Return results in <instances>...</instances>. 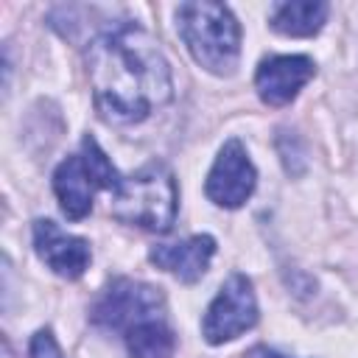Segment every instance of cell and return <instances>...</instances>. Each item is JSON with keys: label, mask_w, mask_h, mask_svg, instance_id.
<instances>
[{"label": "cell", "mask_w": 358, "mask_h": 358, "mask_svg": "<svg viewBox=\"0 0 358 358\" xmlns=\"http://www.w3.org/2000/svg\"><path fill=\"white\" fill-rule=\"evenodd\" d=\"M87 76L103 120L131 126L173 98V76L157 39L134 25H115L87 48Z\"/></svg>", "instance_id": "6da1fadb"}, {"label": "cell", "mask_w": 358, "mask_h": 358, "mask_svg": "<svg viewBox=\"0 0 358 358\" xmlns=\"http://www.w3.org/2000/svg\"><path fill=\"white\" fill-rule=\"evenodd\" d=\"M176 28L190 56L210 73L227 76L241 56V25L224 3L190 0L176 6Z\"/></svg>", "instance_id": "7a4b0ae2"}, {"label": "cell", "mask_w": 358, "mask_h": 358, "mask_svg": "<svg viewBox=\"0 0 358 358\" xmlns=\"http://www.w3.org/2000/svg\"><path fill=\"white\" fill-rule=\"evenodd\" d=\"M112 215L123 224L168 232L176 218V179L159 159L145 162L112 190Z\"/></svg>", "instance_id": "3957f363"}, {"label": "cell", "mask_w": 358, "mask_h": 358, "mask_svg": "<svg viewBox=\"0 0 358 358\" xmlns=\"http://www.w3.org/2000/svg\"><path fill=\"white\" fill-rule=\"evenodd\" d=\"M162 308H165V296L159 288L120 277L95 299L90 319L106 330H131L140 322L162 319L159 316Z\"/></svg>", "instance_id": "277c9868"}, {"label": "cell", "mask_w": 358, "mask_h": 358, "mask_svg": "<svg viewBox=\"0 0 358 358\" xmlns=\"http://www.w3.org/2000/svg\"><path fill=\"white\" fill-rule=\"evenodd\" d=\"M257 322V299L252 291V280L246 274H229V280L218 288L215 299L210 302L201 333L207 344H224L255 327Z\"/></svg>", "instance_id": "5b68a950"}, {"label": "cell", "mask_w": 358, "mask_h": 358, "mask_svg": "<svg viewBox=\"0 0 358 358\" xmlns=\"http://www.w3.org/2000/svg\"><path fill=\"white\" fill-rule=\"evenodd\" d=\"M255 182H257V171H255L243 143L232 137L221 145V151H218V157L207 173L204 193L213 204L235 210L252 196Z\"/></svg>", "instance_id": "8992f818"}, {"label": "cell", "mask_w": 358, "mask_h": 358, "mask_svg": "<svg viewBox=\"0 0 358 358\" xmlns=\"http://www.w3.org/2000/svg\"><path fill=\"white\" fill-rule=\"evenodd\" d=\"M316 64L310 56L294 53V56H268L257 64L255 73V90L263 103L282 106L296 98V92L313 78Z\"/></svg>", "instance_id": "52a82bcc"}, {"label": "cell", "mask_w": 358, "mask_h": 358, "mask_svg": "<svg viewBox=\"0 0 358 358\" xmlns=\"http://www.w3.org/2000/svg\"><path fill=\"white\" fill-rule=\"evenodd\" d=\"M34 249L36 255L64 280H78L90 266V243L78 235L59 229L50 218L34 221Z\"/></svg>", "instance_id": "ba28073f"}, {"label": "cell", "mask_w": 358, "mask_h": 358, "mask_svg": "<svg viewBox=\"0 0 358 358\" xmlns=\"http://www.w3.org/2000/svg\"><path fill=\"white\" fill-rule=\"evenodd\" d=\"M215 255V238L210 235H193L179 243H157L148 252V260L173 274L179 282H196L204 277L210 260Z\"/></svg>", "instance_id": "9c48e42d"}, {"label": "cell", "mask_w": 358, "mask_h": 358, "mask_svg": "<svg viewBox=\"0 0 358 358\" xmlns=\"http://www.w3.org/2000/svg\"><path fill=\"white\" fill-rule=\"evenodd\" d=\"M95 190H98V182H95V176L87 168L81 154L67 157L53 171V193L62 204V213L73 221L84 218L92 210V193Z\"/></svg>", "instance_id": "30bf717a"}, {"label": "cell", "mask_w": 358, "mask_h": 358, "mask_svg": "<svg viewBox=\"0 0 358 358\" xmlns=\"http://www.w3.org/2000/svg\"><path fill=\"white\" fill-rule=\"evenodd\" d=\"M330 6L324 0H288L271 6V28L282 36H313L327 22Z\"/></svg>", "instance_id": "8fae6325"}, {"label": "cell", "mask_w": 358, "mask_h": 358, "mask_svg": "<svg viewBox=\"0 0 358 358\" xmlns=\"http://www.w3.org/2000/svg\"><path fill=\"white\" fill-rule=\"evenodd\" d=\"M173 347V330L162 319H148L126 330V350L131 358H171Z\"/></svg>", "instance_id": "7c38bea8"}, {"label": "cell", "mask_w": 358, "mask_h": 358, "mask_svg": "<svg viewBox=\"0 0 358 358\" xmlns=\"http://www.w3.org/2000/svg\"><path fill=\"white\" fill-rule=\"evenodd\" d=\"M81 157H84V162H87V168L92 171V176H95V182H98V187H103V190H115L117 185H120V176H117V171H115V165L109 162V157L101 151V145L95 143V137H84L81 140Z\"/></svg>", "instance_id": "4fadbf2b"}, {"label": "cell", "mask_w": 358, "mask_h": 358, "mask_svg": "<svg viewBox=\"0 0 358 358\" xmlns=\"http://www.w3.org/2000/svg\"><path fill=\"white\" fill-rule=\"evenodd\" d=\"M31 358H64L53 333L45 327V330H36L34 338H31Z\"/></svg>", "instance_id": "5bb4252c"}, {"label": "cell", "mask_w": 358, "mask_h": 358, "mask_svg": "<svg viewBox=\"0 0 358 358\" xmlns=\"http://www.w3.org/2000/svg\"><path fill=\"white\" fill-rule=\"evenodd\" d=\"M246 358H285V355H280V352H274V350H268V347H252V350L246 352Z\"/></svg>", "instance_id": "9a60e30c"}]
</instances>
